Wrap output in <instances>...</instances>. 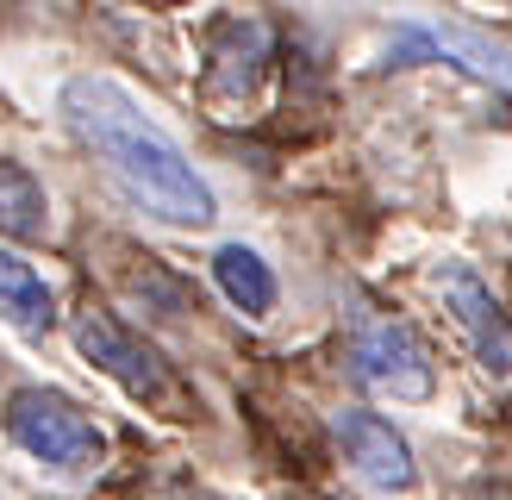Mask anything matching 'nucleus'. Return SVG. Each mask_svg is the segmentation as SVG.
Listing matches in <instances>:
<instances>
[{"instance_id": "nucleus-1", "label": "nucleus", "mask_w": 512, "mask_h": 500, "mask_svg": "<svg viewBox=\"0 0 512 500\" xmlns=\"http://www.w3.org/2000/svg\"><path fill=\"white\" fill-rule=\"evenodd\" d=\"M63 119H69V132L119 175V188L132 194L144 213H157L169 225H194V232L213 225V213H219L213 188L200 182L194 163L132 107V94L119 82H107V75H75L63 88Z\"/></svg>"}, {"instance_id": "nucleus-2", "label": "nucleus", "mask_w": 512, "mask_h": 500, "mask_svg": "<svg viewBox=\"0 0 512 500\" xmlns=\"http://www.w3.org/2000/svg\"><path fill=\"white\" fill-rule=\"evenodd\" d=\"M7 432L44 469H82L107 450V432L57 388H19L13 407H7Z\"/></svg>"}, {"instance_id": "nucleus-3", "label": "nucleus", "mask_w": 512, "mask_h": 500, "mask_svg": "<svg viewBox=\"0 0 512 500\" xmlns=\"http://www.w3.org/2000/svg\"><path fill=\"white\" fill-rule=\"evenodd\" d=\"M350 363L375 394H388V400H431V388H438V369H431L425 338L394 313H381V319H369L363 332H356Z\"/></svg>"}, {"instance_id": "nucleus-4", "label": "nucleus", "mask_w": 512, "mask_h": 500, "mask_svg": "<svg viewBox=\"0 0 512 500\" xmlns=\"http://www.w3.org/2000/svg\"><path fill=\"white\" fill-rule=\"evenodd\" d=\"M75 350H82V357H88L100 375H113L125 394H138V400H163V394H169V369H163V357H157V350H150L138 332H125L113 313L88 307L82 319H75Z\"/></svg>"}, {"instance_id": "nucleus-5", "label": "nucleus", "mask_w": 512, "mask_h": 500, "mask_svg": "<svg viewBox=\"0 0 512 500\" xmlns=\"http://www.w3.org/2000/svg\"><path fill=\"white\" fill-rule=\"evenodd\" d=\"M438 294L450 319L469 332V350L481 357V369L512 375V319L500 313V300L488 294V282L469 269V263H438Z\"/></svg>"}, {"instance_id": "nucleus-6", "label": "nucleus", "mask_w": 512, "mask_h": 500, "mask_svg": "<svg viewBox=\"0 0 512 500\" xmlns=\"http://www.w3.org/2000/svg\"><path fill=\"white\" fill-rule=\"evenodd\" d=\"M388 63L394 69H406V63H456L463 75H475V82L512 94V57L494 50V44H481V38H469V32H456V25H394Z\"/></svg>"}, {"instance_id": "nucleus-7", "label": "nucleus", "mask_w": 512, "mask_h": 500, "mask_svg": "<svg viewBox=\"0 0 512 500\" xmlns=\"http://www.w3.org/2000/svg\"><path fill=\"white\" fill-rule=\"evenodd\" d=\"M338 438H344V457L356 463V475H363L369 488L406 494V488L419 482V463H413V450H406V438L394 432V419L356 407V413L338 419Z\"/></svg>"}, {"instance_id": "nucleus-8", "label": "nucleus", "mask_w": 512, "mask_h": 500, "mask_svg": "<svg viewBox=\"0 0 512 500\" xmlns=\"http://www.w3.org/2000/svg\"><path fill=\"white\" fill-rule=\"evenodd\" d=\"M0 319L25 338H44L57 325V300H50L44 275L25 257H13V250H0Z\"/></svg>"}, {"instance_id": "nucleus-9", "label": "nucleus", "mask_w": 512, "mask_h": 500, "mask_svg": "<svg viewBox=\"0 0 512 500\" xmlns=\"http://www.w3.org/2000/svg\"><path fill=\"white\" fill-rule=\"evenodd\" d=\"M263 63H269V32L256 19H238L232 25V44H225L219 57H213V69H207V94L213 100H244V94H256Z\"/></svg>"}, {"instance_id": "nucleus-10", "label": "nucleus", "mask_w": 512, "mask_h": 500, "mask_svg": "<svg viewBox=\"0 0 512 500\" xmlns=\"http://www.w3.org/2000/svg\"><path fill=\"white\" fill-rule=\"evenodd\" d=\"M213 282H219L225 300H232L238 313H250V319H263V313L275 307V269L256 257L250 244H219V250H213Z\"/></svg>"}, {"instance_id": "nucleus-11", "label": "nucleus", "mask_w": 512, "mask_h": 500, "mask_svg": "<svg viewBox=\"0 0 512 500\" xmlns=\"http://www.w3.org/2000/svg\"><path fill=\"white\" fill-rule=\"evenodd\" d=\"M0 232H13V238L44 232V188L19 163H0Z\"/></svg>"}, {"instance_id": "nucleus-12", "label": "nucleus", "mask_w": 512, "mask_h": 500, "mask_svg": "<svg viewBox=\"0 0 512 500\" xmlns=\"http://www.w3.org/2000/svg\"><path fill=\"white\" fill-rule=\"evenodd\" d=\"M144 500H213V494H207V488H194V482H169V488L144 494Z\"/></svg>"}, {"instance_id": "nucleus-13", "label": "nucleus", "mask_w": 512, "mask_h": 500, "mask_svg": "<svg viewBox=\"0 0 512 500\" xmlns=\"http://www.w3.org/2000/svg\"><path fill=\"white\" fill-rule=\"evenodd\" d=\"M481 500H500V494H481Z\"/></svg>"}]
</instances>
